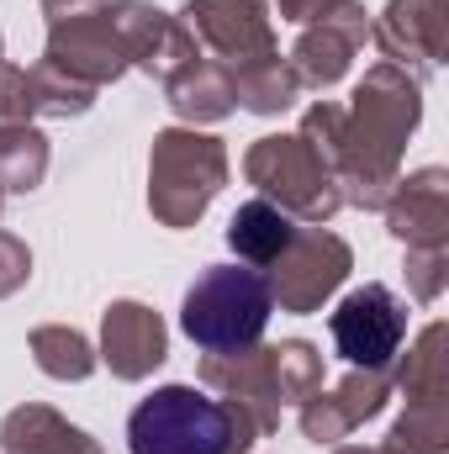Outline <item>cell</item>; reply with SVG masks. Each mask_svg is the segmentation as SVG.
I'll list each match as a JSON object with an SVG mask.
<instances>
[{
	"mask_svg": "<svg viewBox=\"0 0 449 454\" xmlns=\"http://www.w3.org/2000/svg\"><path fill=\"white\" fill-rule=\"evenodd\" d=\"M243 180L264 201H275L286 217H302V223H312V227H323L343 207L334 169L323 164V153L302 132L254 137L248 153H243Z\"/></svg>",
	"mask_w": 449,
	"mask_h": 454,
	"instance_id": "cell-6",
	"label": "cell"
},
{
	"mask_svg": "<svg viewBox=\"0 0 449 454\" xmlns=\"http://www.w3.org/2000/svg\"><path fill=\"white\" fill-rule=\"evenodd\" d=\"M27 90H32V112L37 121L48 116V121H69V116H85L96 106V96L101 90H91V85H75V80H64L59 69H48L43 59L37 64H27Z\"/></svg>",
	"mask_w": 449,
	"mask_h": 454,
	"instance_id": "cell-24",
	"label": "cell"
},
{
	"mask_svg": "<svg viewBox=\"0 0 449 454\" xmlns=\"http://www.w3.org/2000/svg\"><path fill=\"white\" fill-rule=\"evenodd\" d=\"M280 5V21H296V27H307L318 11H328L334 0H275Z\"/></svg>",
	"mask_w": 449,
	"mask_h": 454,
	"instance_id": "cell-28",
	"label": "cell"
},
{
	"mask_svg": "<svg viewBox=\"0 0 449 454\" xmlns=\"http://www.w3.org/2000/svg\"><path fill=\"white\" fill-rule=\"evenodd\" d=\"M334 454H386L381 444H334Z\"/></svg>",
	"mask_w": 449,
	"mask_h": 454,
	"instance_id": "cell-30",
	"label": "cell"
},
{
	"mask_svg": "<svg viewBox=\"0 0 449 454\" xmlns=\"http://www.w3.org/2000/svg\"><path fill=\"white\" fill-rule=\"evenodd\" d=\"M264 434L243 407L196 386H159L127 418L132 454H254Z\"/></svg>",
	"mask_w": 449,
	"mask_h": 454,
	"instance_id": "cell-3",
	"label": "cell"
},
{
	"mask_svg": "<svg viewBox=\"0 0 449 454\" xmlns=\"http://www.w3.org/2000/svg\"><path fill=\"white\" fill-rule=\"evenodd\" d=\"M365 37H370L365 5H359V0H334L328 11H318V16L302 27V37H296V48H291L286 64L296 69L302 90H334L338 80L349 74L354 53L365 48Z\"/></svg>",
	"mask_w": 449,
	"mask_h": 454,
	"instance_id": "cell-11",
	"label": "cell"
},
{
	"mask_svg": "<svg viewBox=\"0 0 449 454\" xmlns=\"http://www.w3.org/2000/svg\"><path fill=\"white\" fill-rule=\"evenodd\" d=\"M85 5H96V0H43L48 21H53V16H69V11H85Z\"/></svg>",
	"mask_w": 449,
	"mask_h": 454,
	"instance_id": "cell-29",
	"label": "cell"
},
{
	"mask_svg": "<svg viewBox=\"0 0 449 454\" xmlns=\"http://www.w3.org/2000/svg\"><path fill=\"white\" fill-rule=\"evenodd\" d=\"M164 27H169V16L159 5H148V0H96L85 11H69V16L48 21L43 64L59 69L75 85L106 90L127 69L148 64Z\"/></svg>",
	"mask_w": 449,
	"mask_h": 454,
	"instance_id": "cell-2",
	"label": "cell"
},
{
	"mask_svg": "<svg viewBox=\"0 0 449 454\" xmlns=\"http://www.w3.org/2000/svg\"><path fill=\"white\" fill-rule=\"evenodd\" d=\"M418 121H423V85L381 59L365 69L349 106L318 101V106H307L296 132L334 169L343 207L381 212L391 185L402 180V153H407V137L418 132Z\"/></svg>",
	"mask_w": 449,
	"mask_h": 454,
	"instance_id": "cell-1",
	"label": "cell"
},
{
	"mask_svg": "<svg viewBox=\"0 0 449 454\" xmlns=\"http://www.w3.org/2000/svg\"><path fill=\"white\" fill-rule=\"evenodd\" d=\"M386 402H391V370H349L334 391L307 396V402L296 407V418H302V434H307L318 450H323V444L334 450V444H343L354 428H365L370 418H381Z\"/></svg>",
	"mask_w": 449,
	"mask_h": 454,
	"instance_id": "cell-12",
	"label": "cell"
},
{
	"mask_svg": "<svg viewBox=\"0 0 449 454\" xmlns=\"http://www.w3.org/2000/svg\"><path fill=\"white\" fill-rule=\"evenodd\" d=\"M270 312H275V296H270L264 270H254V264H207L191 280L185 301H180V328L207 354H243V348H254L264 339Z\"/></svg>",
	"mask_w": 449,
	"mask_h": 454,
	"instance_id": "cell-4",
	"label": "cell"
},
{
	"mask_svg": "<svg viewBox=\"0 0 449 454\" xmlns=\"http://www.w3.org/2000/svg\"><path fill=\"white\" fill-rule=\"evenodd\" d=\"M196 375H201L207 391H217L223 402L243 407L259 434L280 428V391H275V370H270V348L264 343H254L243 354H207Z\"/></svg>",
	"mask_w": 449,
	"mask_h": 454,
	"instance_id": "cell-14",
	"label": "cell"
},
{
	"mask_svg": "<svg viewBox=\"0 0 449 454\" xmlns=\"http://www.w3.org/2000/svg\"><path fill=\"white\" fill-rule=\"evenodd\" d=\"M232 101L254 116H280L302 101V80L280 53H270V59H254V64L232 69Z\"/></svg>",
	"mask_w": 449,
	"mask_h": 454,
	"instance_id": "cell-20",
	"label": "cell"
},
{
	"mask_svg": "<svg viewBox=\"0 0 449 454\" xmlns=\"http://www.w3.org/2000/svg\"><path fill=\"white\" fill-rule=\"evenodd\" d=\"M27 280H32V248L16 232H0V301L16 296Z\"/></svg>",
	"mask_w": 449,
	"mask_h": 454,
	"instance_id": "cell-27",
	"label": "cell"
},
{
	"mask_svg": "<svg viewBox=\"0 0 449 454\" xmlns=\"http://www.w3.org/2000/svg\"><path fill=\"white\" fill-rule=\"evenodd\" d=\"M180 21L196 32L201 53H212L227 69H243V64H254V59L280 53V48H275L270 0H185Z\"/></svg>",
	"mask_w": 449,
	"mask_h": 454,
	"instance_id": "cell-9",
	"label": "cell"
},
{
	"mask_svg": "<svg viewBox=\"0 0 449 454\" xmlns=\"http://www.w3.org/2000/svg\"><path fill=\"white\" fill-rule=\"evenodd\" d=\"M370 37L386 64L423 85L449 59V0H386Z\"/></svg>",
	"mask_w": 449,
	"mask_h": 454,
	"instance_id": "cell-10",
	"label": "cell"
},
{
	"mask_svg": "<svg viewBox=\"0 0 449 454\" xmlns=\"http://www.w3.org/2000/svg\"><path fill=\"white\" fill-rule=\"evenodd\" d=\"M227 185V143L196 127H164L148 148V212L169 232H185L207 217Z\"/></svg>",
	"mask_w": 449,
	"mask_h": 454,
	"instance_id": "cell-5",
	"label": "cell"
},
{
	"mask_svg": "<svg viewBox=\"0 0 449 454\" xmlns=\"http://www.w3.org/2000/svg\"><path fill=\"white\" fill-rule=\"evenodd\" d=\"M270 370H275L280 407H302L307 396L323 391V354H318V343H307V339L270 343Z\"/></svg>",
	"mask_w": 449,
	"mask_h": 454,
	"instance_id": "cell-23",
	"label": "cell"
},
{
	"mask_svg": "<svg viewBox=\"0 0 449 454\" xmlns=\"http://www.w3.org/2000/svg\"><path fill=\"white\" fill-rule=\"evenodd\" d=\"M0 69H5V37H0Z\"/></svg>",
	"mask_w": 449,
	"mask_h": 454,
	"instance_id": "cell-31",
	"label": "cell"
},
{
	"mask_svg": "<svg viewBox=\"0 0 449 454\" xmlns=\"http://www.w3.org/2000/svg\"><path fill=\"white\" fill-rule=\"evenodd\" d=\"M386 227L407 248H449V175L439 164L402 175L386 196Z\"/></svg>",
	"mask_w": 449,
	"mask_h": 454,
	"instance_id": "cell-15",
	"label": "cell"
},
{
	"mask_svg": "<svg viewBox=\"0 0 449 454\" xmlns=\"http://www.w3.org/2000/svg\"><path fill=\"white\" fill-rule=\"evenodd\" d=\"M0 450L5 454H106L80 423L53 412L48 402H21L0 418Z\"/></svg>",
	"mask_w": 449,
	"mask_h": 454,
	"instance_id": "cell-16",
	"label": "cell"
},
{
	"mask_svg": "<svg viewBox=\"0 0 449 454\" xmlns=\"http://www.w3.org/2000/svg\"><path fill=\"white\" fill-rule=\"evenodd\" d=\"M27 348H32V364H37L48 380H91L96 364H101L96 343L85 339L80 328H69V323H43V328H32V333H27Z\"/></svg>",
	"mask_w": 449,
	"mask_h": 454,
	"instance_id": "cell-21",
	"label": "cell"
},
{
	"mask_svg": "<svg viewBox=\"0 0 449 454\" xmlns=\"http://www.w3.org/2000/svg\"><path fill=\"white\" fill-rule=\"evenodd\" d=\"M116 380H148L164 359H169V328L154 307L143 301H112L101 317V348Z\"/></svg>",
	"mask_w": 449,
	"mask_h": 454,
	"instance_id": "cell-13",
	"label": "cell"
},
{
	"mask_svg": "<svg viewBox=\"0 0 449 454\" xmlns=\"http://www.w3.org/2000/svg\"><path fill=\"white\" fill-rule=\"evenodd\" d=\"M48 137L37 127H0V191L32 196L48 180Z\"/></svg>",
	"mask_w": 449,
	"mask_h": 454,
	"instance_id": "cell-22",
	"label": "cell"
},
{
	"mask_svg": "<svg viewBox=\"0 0 449 454\" xmlns=\"http://www.w3.org/2000/svg\"><path fill=\"white\" fill-rule=\"evenodd\" d=\"M391 386H402L407 407H449V328L445 323H429L418 333L407 359L397 364Z\"/></svg>",
	"mask_w": 449,
	"mask_h": 454,
	"instance_id": "cell-18",
	"label": "cell"
},
{
	"mask_svg": "<svg viewBox=\"0 0 449 454\" xmlns=\"http://www.w3.org/2000/svg\"><path fill=\"white\" fill-rule=\"evenodd\" d=\"M449 286V248H407V291L434 307Z\"/></svg>",
	"mask_w": 449,
	"mask_h": 454,
	"instance_id": "cell-26",
	"label": "cell"
},
{
	"mask_svg": "<svg viewBox=\"0 0 449 454\" xmlns=\"http://www.w3.org/2000/svg\"><path fill=\"white\" fill-rule=\"evenodd\" d=\"M291 232H296V217H286L275 201L254 196V201H243V207L227 217V248L238 254V264L264 270V264L291 243Z\"/></svg>",
	"mask_w": 449,
	"mask_h": 454,
	"instance_id": "cell-19",
	"label": "cell"
},
{
	"mask_svg": "<svg viewBox=\"0 0 449 454\" xmlns=\"http://www.w3.org/2000/svg\"><path fill=\"white\" fill-rule=\"evenodd\" d=\"M328 333H334V348L349 359V370H391L407 339V301L391 286L365 280L334 307Z\"/></svg>",
	"mask_w": 449,
	"mask_h": 454,
	"instance_id": "cell-8",
	"label": "cell"
},
{
	"mask_svg": "<svg viewBox=\"0 0 449 454\" xmlns=\"http://www.w3.org/2000/svg\"><path fill=\"white\" fill-rule=\"evenodd\" d=\"M386 454H449V407H407L391 434H386Z\"/></svg>",
	"mask_w": 449,
	"mask_h": 454,
	"instance_id": "cell-25",
	"label": "cell"
},
{
	"mask_svg": "<svg viewBox=\"0 0 449 454\" xmlns=\"http://www.w3.org/2000/svg\"><path fill=\"white\" fill-rule=\"evenodd\" d=\"M354 270V248L328 232V227H296L291 243L264 264V280H270V296L280 301V312H318L338 286L349 280Z\"/></svg>",
	"mask_w": 449,
	"mask_h": 454,
	"instance_id": "cell-7",
	"label": "cell"
},
{
	"mask_svg": "<svg viewBox=\"0 0 449 454\" xmlns=\"http://www.w3.org/2000/svg\"><path fill=\"white\" fill-rule=\"evenodd\" d=\"M164 90V101H169V112L180 116L185 127H201V121H223L232 116V69L217 64L212 53H201V59H191L169 85H159Z\"/></svg>",
	"mask_w": 449,
	"mask_h": 454,
	"instance_id": "cell-17",
	"label": "cell"
},
{
	"mask_svg": "<svg viewBox=\"0 0 449 454\" xmlns=\"http://www.w3.org/2000/svg\"><path fill=\"white\" fill-rule=\"evenodd\" d=\"M0 207H5V191H0Z\"/></svg>",
	"mask_w": 449,
	"mask_h": 454,
	"instance_id": "cell-32",
	"label": "cell"
}]
</instances>
